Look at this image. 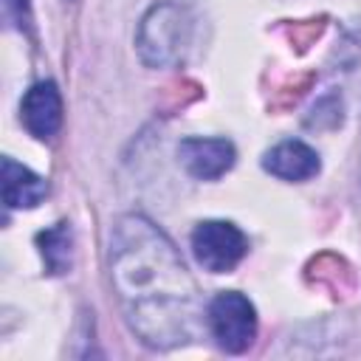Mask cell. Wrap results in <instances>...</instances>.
I'll return each instance as SVG.
<instances>
[{
	"label": "cell",
	"mask_w": 361,
	"mask_h": 361,
	"mask_svg": "<svg viewBox=\"0 0 361 361\" xmlns=\"http://www.w3.org/2000/svg\"><path fill=\"white\" fill-rule=\"evenodd\" d=\"M110 282L130 330L152 350L197 338L203 305L175 243L144 214H124L110 234Z\"/></svg>",
	"instance_id": "6da1fadb"
},
{
	"label": "cell",
	"mask_w": 361,
	"mask_h": 361,
	"mask_svg": "<svg viewBox=\"0 0 361 361\" xmlns=\"http://www.w3.org/2000/svg\"><path fill=\"white\" fill-rule=\"evenodd\" d=\"M37 245L48 274H65L73 262V231L71 223H56L37 234Z\"/></svg>",
	"instance_id": "9c48e42d"
},
{
	"label": "cell",
	"mask_w": 361,
	"mask_h": 361,
	"mask_svg": "<svg viewBox=\"0 0 361 361\" xmlns=\"http://www.w3.org/2000/svg\"><path fill=\"white\" fill-rule=\"evenodd\" d=\"M206 324L226 353H245L257 336V310L248 296L220 290L206 307Z\"/></svg>",
	"instance_id": "3957f363"
},
{
	"label": "cell",
	"mask_w": 361,
	"mask_h": 361,
	"mask_svg": "<svg viewBox=\"0 0 361 361\" xmlns=\"http://www.w3.org/2000/svg\"><path fill=\"white\" fill-rule=\"evenodd\" d=\"M192 37V14L186 6L161 0L138 23L135 51L147 68H166L178 62Z\"/></svg>",
	"instance_id": "7a4b0ae2"
},
{
	"label": "cell",
	"mask_w": 361,
	"mask_h": 361,
	"mask_svg": "<svg viewBox=\"0 0 361 361\" xmlns=\"http://www.w3.org/2000/svg\"><path fill=\"white\" fill-rule=\"evenodd\" d=\"M45 192L48 183L37 172L17 164L14 158H3V200L8 209H34L42 203Z\"/></svg>",
	"instance_id": "ba28073f"
},
{
	"label": "cell",
	"mask_w": 361,
	"mask_h": 361,
	"mask_svg": "<svg viewBox=\"0 0 361 361\" xmlns=\"http://www.w3.org/2000/svg\"><path fill=\"white\" fill-rule=\"evenodd\" d=\"M192 254L209 274H228L248 254V237L228 220H203L192 231Z\"/></svg>",
	"instance_id": "277c9868"
},
{
	"label": "cell",
	"mask_w": 361,
	"mask_h": 361,
	"mask_svg": "<svg viewBox=\"0 0 361 361\" xmlns=\"http://www.w3.org/2000/svg\"><path fill=\"white\" fill-rule=\"evenodd\" d=\"M262 169L279 180L302 183V180H310L313 175H319L322 161H319V152L313 147L290 138V141H279L276 147H271L262 155Z\"/></svg>",
	"instance_id": "52a82bcc"
},
{
	"label": "cell",
	"mask_w": 361,
	"mask_h": 361,
	"mask_svg": "<svg viewBox=\"0 0 361 361\" xmlns=\"http://www.w3.org/2000/svg\"><path fill=\"white\" fill-rule=\"evenodd\" d=\"M237 149L228 138H183L178 144L180 166L197 180H217L234 166Z\"/></svg>",
	"instance_id": "5b68a950"
},
{
	"label": "cell",
	"mask_w": 361,
	"mask_h": 361,
	"mask_svg": "<svg viewBox=\"0 0 361 361\" xmlns=\"http://www.w3.org/2000/svg\"><path fill=\"white\" fill-rule=\"evenodd\" d=\"M20 118L25 124V130L39 141L56 135V130L62 127V96H59L56 85L54 82L31 85L23 96Z\"/></svg>",
	"instance_id": "8992f818"
}]
</instances>
